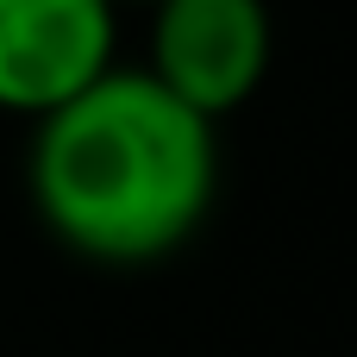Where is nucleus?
<instances>
[{"label": "nucleus", "instance_id": "obj_1", "mask_svg": "<svg viewBox=\"0 0 357 357\" xmlns=\"http://www.w3.org/2000/svg\"><path fill=\"white\" fill-rule=\"evenodd\" d=\"M25 188L38 226L82 264L144 270L176 257L220 195L213 119L151 69L113 63L31 119Z\"/></svg>", "mask_w": 357, "mask_h": 357}, {"label": "nucleus", "instance_id": "obj_3", "mask_svg": "<svg viewBox=\"0 0 357 357\" xmlns=\"http://www.w3.org/2000/svg\"><path fill=\"white\" fill-rule=\"evenodd\" d=\"M113 0H0V113L44 119L113 69Z\"/></svg>", "mask_w": 357, "mask_h": 357}, {"label": "nucleus", "instance_id": "obj_4", "mask_svg": "<svg viewBox=\"0 0 357 357\" xmlns=\"http://www.w3.org/2000/svg\"><path fill=\"white\" fill-rule=\"evenodd\" d=\"M113 6H144V13H151V6H157V0H113Z\"/></svg>", "mask_w": 357, "mask_h": 357}, {"label": "nucleus", "instance_id": "obj_2", "mask_svg": "<svg viewBox=\"0 0 357 357\" xmlns=\"http://www.w3.org/2000/svg\"><path fill=\"white\" fill-rule=\"evenodd\" d=\"M276 25L264 0H157L151 6V75L213 126L238 113L270 75Z\"/></svg>", "mask_w": 357, "mask_h": 357}]
</instances>
